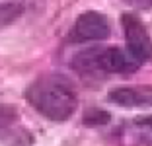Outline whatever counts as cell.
I'll use <instances>...</instances> for the list:
<instances>
[{
	"label": "cell",
	"instance_id": "cell-1",
	"mask_svg": "<svg viewBox=\"0 0 152 146\" xmlns=\"http://www.w3.org/2000/svg\"><path fill=\"white\" fill-rule=\"evenodd\" d=\"M26 99L43 117L51 121H66L76 109V92L68 80L58 74L35 80L26 92Z\"/></svg>",
	"mask_w": 152,
	"mask_h": 146
},
{
	"label": "cell",
	"instance_id": "cell-2",
	"mask_svg": "<svg viewBox=\"0 0 152 146\" xmlns=\"http://www.w3.org/2000/svg\"><path fill=\"white\" fill-rule=\"evenodd\" d=\"M72 66L78 72H133L139 68V61L119 47H94L80 51L72 58Z\"/></svg>",
	"mask_w": 152,
	"mask_h": 146
},
{
	"label": "cell",
	"instance_id": "cell-3",
	"mask_svg": "<svg viewBox=\"0 0 152 146\" xmlns=\"http://www.w3.org/2000/svg\"><path fill=\"white\" fill-rule=\"evenodd\" d=\"M121 22H123V31H125L127 51L139 62L152 61V39L142 22L133 14H125Z\"/></svg>",
	"mask_w": 152,
	"mask_h": 146
},
{
	"label": "cell",
	"instance_id": "cell-4",
	"mask_svg": "<svg viewBox=\"0 0 152 146\" xmlns=\"http://www.w3.org/2000/svg\"><path fill=\"white\" fill-rule=\"evenodd\" d=\"M109 35V23L99 12H84L78 16L70 29V41L86 43V41H102Z\"/></svg>",
	"mask_w": 152,
	"mask_h": 146
},
{
	"label": "cell",
	"instance_id": "cell-5",
	"mask_svg": "<svg viewBox=\"0 0 152 146\" xmlns=\"http://www.w3.org/2000/svg\"><path fill=\"white\" fill-rule=\"evenodd\" d=\"M109 101L121 107H152V86H121L109 92Z\"/></svg>",
	"mask_w": 152,
	"mask_h": 146
},
{
	"label": "cell",
	"instance_id": "cell-6",
	"mask_svg": "<svg viewBox=\"0 0 152 146\" xmlns=\"http://www.w3.org/2000/svg\"><path fill=\"white\" fill-rule=\"evenodd\" d=\"M16 119H18V113L12 105H0V131L10 127Z\"/></svg>",
	"mask_w": 152,
	"mask_h": 146
},
{
	"label": "cell",
	"instance_id": "cell-7",
	"mask_svg": "<svg viewBox=\"0 0 152 146\" xmlns=\"http://www.w3.org/2000/svg\"><path fill=\"white\" fill-rule=\"evenodd\" d=\"M20 14V8L16 4H0V27L10 23Z\"/></svg>",
	"mask_w": 152,
	"mask_h": 146
},
{
	"label": "cell",
	"instance_id": "cell-8",
	"mask_svg": "<svg viewBox=\"0 0 152 146\" xmlns=\"http://www.w3.org/2000/svg\"><path fill=\"white\" fill-rule=\"evenodd\" d=\"M107 119H109V115L103 113L102 109H90L84 117V121L88 125H102V123H107Z\"/></svg>",
	"mask_w": 152,
	"mask_h": 146
},
{
	"label": "cell",
	"instance_id": "cell-9",
	"mask_svg": "<svg viewBox=\"0 0 152 146\" xmlns=\"http://www.w3.org/2000/svg\"><path fill=\"white\" fill-rule=\"evenodd\" d=\"M139 123H140V125H146V127L152 128V115H150V117H142V119H139Z\"/></svg>",
	"mask_w": 152,
	"mask_h": 146
}]
</instances>
